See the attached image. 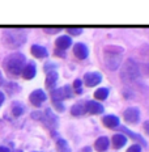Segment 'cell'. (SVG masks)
Wrapping results in <instances>:
<instances>
[{
	"mask_svg": "<svg viewBox=\"0 0 149 152\" xmlns=\"http://www.w3.org/2000/svg\"><path fill=\"white\" fill-rule=\"evenodd\" d=\"M58 77L59 76L56 71H49L47 72V77H46V87L50 88V89H54L56 81H58Z\"/></svg>",
	"mask_w": 149,
	"mask_h": 152,
	"instance_id": "16",
	"label": "cell"
},
{
	"mask_svg": "<svg viewBox=\"0 0 149 152\" xmlns=\"http://www.w3.org/2000/svg\"><path fill=\"white\" fill-rule=\"evenodd\" d=\"M85 110H86V109H85V106L82 105L81 102L80 104H75V105L71 107L72 115H76V117H77V115H82V114L85 113Z\"/></svg>",
	"mask_w": 149,
	"mask_h": 152,
	"instance_id": "19",
	"label": "cell"
},
{
	"mask_svg": "<svg viewBox=\"0 0 149 152\" xmlns=\"http://www.w3.org/2000/svg\"><path fill=\"white\" fill-rule=\"evenodd\" d=\"M73 54L78 59H85L89 54V50L85 46V43H76L73 46Z\"/></svg>",
	"mask_w": 149,
	"mask_h": 152,
	"instance_id": "9",
	"label": "cell"
},
{
	"mask_svg": "<svg viewBox=\"0 0 149 152\" xmlns=\"http://www.w3.org/2000/svg\"><path fill=\"white\" fill-rule=\"evenodd\" d=\"M73 92H72V88L69 85H65L63 88H58V89H52L51 91V97L54 102H62L64 99H68V97H72Z\"/></svg>",
	"mask_w": 149,
	"mask_h": 152,
	"instance_id": "5",
	"label": "cell"
},
{
	"mask_svg": "<svg viewBox=\"0 0 149 152\" xmlns=\"http://www.w3.org/2000/svg\"><path fill=\"white\" fill-rule=\"evenodd\" d=\"M127 152H141V147L139 144H134L127 150Z\"/></svg>",
	"mask_w": 149,
	"mask_h": 152,
	"instance_id": "26",
	"label": "cell"
},
{
	"mask_svg": "<svg viewBox=\"0 0 149 152\" xmlns=\"http://www.w3.org/2000/svg\"><path fill=\"white\" fill-rule=\"evenodd\" d=\"M37 74V68H36V64L34 63H28L25 64V67L23 69V76L28 80H31V79L36 76Z\"/></svg>",
	"mask_w": 149,
	"mask_h": 152,
	"instance_id": "12",
	"label": "cell"
},
{
	"mask_svg": "<svg viewBox=\"0 0 149 152\" xmlns=\"http://www.w3.org/2000/svg\"><path fill=\"white\" fill-rule=\"evenodd\" d=\"M54 105H55L56 107H58V109L60 110V112H63V110H64V105H63L62 102H54Z\"/></svg>",
	"mask_w": 149,
	"mask_h": 152,
	"instance_id": "28",
	"label": "cell"
},
{
	"mask_svg": "<svg viewBox=\"0 0 149 152\" xmlns=\"http://www.w3.org/2000/svg\"><path fill=\"white\" fill-rule=\"evenodd\" d=\"M123 117H124V119L127 122L137 123L139 119H140V110H139L137 107H128V109L124 110Z\"/></svg>",
	"mask_w": 149,
	"mask_h": 152,
	"instance_id": "7",
	"label": "cell"
},
{
	"mask_svg": "<svg viewBox=\"0 0 149 152\" xmlns=\"http://www.w3.org/2000/svg\"><path fill=\"white\" fill-rule=\"evenodd\" d=\"M103 125L109 129H114L119 126V118L116 115H113V114H109V115H105L102 119Z\"/></svg>",
	"mask_w": 149,
	"mask_h": 152,
	"instance_id": "13",
	"label": "cell"
},
{
	"mask_svg": "<svg viewBox=\"0 0 149 152\" xmlns=\"http://www.w3.org/2000/svg\"><path fill=\"white\" fill-rule=\"evenodd\" d=\"M84 152H90V147L89 148H84Z\"/></svg>",
	"mask_w": 149,
	"mask_h": 152,
	"instance_id": "32",
	"label": "cell"
},
{
	"mask_svg": "<svg viewBox=\"0 0 149 152\" xmlns=\"http://www.w3.org/2000/svg\"><path fill=\"white\" fill-rule=\"evenodd\" d=\"M46 99H47V96H46V93L42 89H37V91L31 92L30 96H29L30 102L33 104L34 106H41L46 101Z\"/></svg>",
	"mask_w": 149,
	"mask_h": 152,
	"instance_id": "6",
	"label": "cell"
},
{
	"mask_svg": "<svg viewBox=\"0 0 149 152\" xmlns=\"http://www.w3.org/2000/svg\"><path fill=\"white\" fill-rule=\"evenodd\" d=\"M82 81L80 80V79H76V80L73 81V88H75V92H77V93H81L82 92Z\"/></svg>",
	"mask_w": 149,
	"mask_h": 152,
	"instance_id": "24",
	"label": "cell"
},
{
	"mask_svg": "<svg viewBox=\"0 0 149 152\" xmlns=\"http://www.w3.org/2000/svg\"><path fill=\"white\" fill-rule=\"evenodd\" d=\"M45 114H46V118H47V125H49L50 127L54 129L56 125H58V119H56V117L54 115L52 112H51L50 109H47Z\"/></svg>",
	"mask_w": 149,
	"mask_h": 152,
	"instance_id": "18",
	"label": "cell"
},
{
	"mask_svg": "<svg viewBox=\"0 0 149 152\" xmlns=\"http://www.w3.org/2000/svg\"><path fill=\"white\" fill-rule=\"evenodd\" d=\"M16 152H23V151H16Z\"/></svg>",
	"mask_w": 149,
	"mask_h": 152,
	"instance_id": "34",
	"label": "cell"
},
{
	"mask_svg": "<svg viewBox=\"0 0 149 152\" xmlns=\"http://www.w3.org/2000/svg\"><path fill=\"white\" fill-rule=\"evenodd\" d=\"M55 43H56V46H58V50L64 51V50H67L68 47L72 45V39H71V37H68V36H62L56 39Z\"/></svg>",
	"mask_w": 149,
	"mask_h": 152,
	"instance_id": "11",
	"label": "cell"
},
{
	"mask_svg": "<svg viewBox=\"0 0 149 152\" xmlns=\"http://www.w3.org/2000/svg\"><path fill=\"white\" fill-rule=\"evenodd\" d=\"M120 130H122L123 132H126V134L128 135V137H131L132 139H135V140H140L142 144H145V140H144V139H142V138L140 137V135H137V134H134V132H132L131 130H128L127 127H124V126H120Z\"/></svg>",
	"mask_w": 149,
	"mask_h": 152,
	"instance_id": "21",
	"label": "cell"
},
{
	"mask_svg": "<svg viewBox=\"0 0 149 152\" xmlns=\"http://www.w3.org/2000/svg\"><path fill=\"white\" fill-rule=\"evenodd\" d=\"M30 51L37 58H46L47 56V50L43 46H39V45H33Z\"/></svg>",
	"mask_w": 149,
	"mask_h": 152,
	"instance_id": "17",
	"label": "cell"
},
{
	"mask_svg": "<svg viewBox=\"0 0 149 152\" xmlns=\"http://www.w3.org/2000/svg\"><path fill=\"white\" fill-rule=\"evenodd\" d=\"M3 83V77H1V74H0V84Z\"/></svg>",
	"mask_w": 149,
	"mask_h": 152,
	"instance_id": "33",
	"label": "cell"
},
{
	"mask_svg": "<svg viewBox=\"0 0 149 152\" xmlns=\"http://www.w3.org/2000/svg\"><path fill=\"white\" fill-rule=\"evenodd\" d=\"M109 144H110L109 138L107 137H101V138H98L96 140L94 147H96V150L98 152H103V151H106L107 148H109Z\"/></svg>",
	"mask_w": 149,
	"mask_h": 152,
	"instance_id": "15",
	"label": "cell"
},
{
	"mask_svg": "<svg viewBox=\"0 0 149 152\" xmlns=\"http://www.w3.org/2000/svg\"><path fill=\"white\" fill-rule=\"evenodd\" d=\"M4 93H3V92H0V106L3 105V102H4Z\"/></svg>",
	"mask_w": 149,
	"mask_h": 152,
	"instance_id": "30",
	"label": "cell"
},
{
	"mask_svg": "<svg viewBox=\"0 0 149 152\" xmlns=\"http://www.w3.org/2000/svg\"><path fill=\"white\" fill-rule=\"evenodd\" d=\"M58 150H59V152H71L68 144L65 143V140H63V139H59L58 140Z\"/></svg>",
	"mask_w": 149,
	"mask_h": 152,
	"instance_id": "22",
	"label": "cell"
},
{
	"mask_svg": "<svg viewBox=\"0 0 149 152\" xmlns=\"http://www.w3.org/2000/svg\"><path fill=\"white\" fill-rule=\"evenodd\" d=\"M4 41L9 47H18L26 42V34L21 29H9L4 33Z\"/></svg>",
	"mask_w": 149,
	"mask_h": 152,
	"instance_id": "4",
	"label": "cell"
},
{
	"mask_svg": "<svg viewBox=\"0 0 149 152\" xmlns=\"http://www.w3.org/2000/svg\"><path fill=\"white\" fill-rule=\"evenodd\" d=\"M0 152H11V151H9L7 147H1V145H0Z\"/></svg>",
	"mask_w": 149,
	"mask_h": 152,
	"instance_id": "31",
	"label": "cell"
},
{
	"mask_svg": "<svg viewBox=\"0 0 149 152\" xmlns=\"http://www.w3.org/2000/svg\"><path fill=\"white\" fill-rule=\"evenodd\" d=\"M85 109L92 114H101V113H103L105 107L101 105L100 102H97V101H88Z\"/></svg>",
	"mask_w": 149,
	"mask_h": 152,
	"instance_id": "10",
	"label": "cell"
},
{
	"mask_svg": "<svg viewBox=\"0 0 149 152\" xmlns=\"http://www.w3.org/2000/svg\"><path fill=\"white\" fill-rule=\"evenodd\" d=\"M144 130L147 131V134H149V121H145L144 122Z\"/></svg>",
	"mask_w": 149,
	"mask_h": 152,
	"instance_id": "29",
	"label": "cell"
},
{
	"mask_svg": "<svg viewBox=\"0 0 149 152\" xmlns=\"http://www.w3.org/2000/svg\"><path fill=\"white\" fill-rule=\"evenodd\" d=\"M25 63H26L25 56L21 53H16V54H11L9 56H7V59L4 61V67L9 74L20 75V74H23Z\"/></svg>",
	"mask_w": 149,
	"mask_h": 152,
	"instance_id": "3",
	"label": "cell"
},
{
	"mask_svg": "<svg viewBox=\"0 0 149 152\" xmlns=\"http://www.w3.org/2000/svg\"><path fill=\"white\" fill-rule=\"evenodd\" d=\"M60 30H62V28H47L46 29L47 33H58Z\"/></svg>",
	"mask_w": 149,
	"mask_h": 152,
	"instance_id": "27",
	"label": "cell"
},
{
	"mask_svg": "<svg viewBox=\"0 0 149 152\" xmlns=\"http://www.w3.org/2000/svg\"><path fill=\"white\" fill-rule=\"evenodd\" d=\"M82 28H68V34L71 36H78V34L82 33Z\"/></svg>",
	"mask_w": 149,
	"mask_h": 152,
	"instance_id": "25",
	"label": "cell"
},
{
	"mask_svg": "<svg viewBox=\"0 0 149 152\" xmlns=\"http://www.w3.org/2000/svg\"><path fill=\"white\" fill-rule=\"evenodd\" d=\"M122 53L123 50L119 49L116 46H110L105 49V54H103V61H105V66L111 71L118 69V67L122 63Z\"/></svg>",
	"mask_w": 149,
	"mask_h": 152,
	"instance_id": "2",
	"label": "cell"
},
{
	"mask_svg": "<svg viewBox=\"0 0 149 152\" xmlns=\"http://www.w3.org/2000/svg\"><path fill=\"white\" fill-rule=\"evenodd\" d=\"M84 81L88 87H96L102 81V75L100 72H88L84 76Z\"/></svg>",
	"mask_w": 149,
	"mask_h": 152,
	"instance_id": "8",
	"label": "cell"
},
{
	"mask_svg": "<svg viewBox=\"0 0 149 152\" xmlns=\"http://www.w3.org/2000/svg\"><path fill=\"white\" fill-rule=\"evenodd\" d=\"M111 143L114 145V148H122V147H124L126 143H127V137L126 135H123L122 132L120 134H115L114 137L111 138Z\"/></svg>",
	"mask_w": 149,
	"mask_h": 152,
	"instance_id": "14",
	"label": "cell"
},
{
	"mask_svg": "<svg viewBox=\"0 0 149 152\" xmlns=\"http://www.w3.org/2000/svg\"><path fill=\"white\" fill-rule=\"evenodd\" d=\"M140 77L139 64L134 59H127L120 67V79L124 84H132Z\"/></svg>",
	"mask_w": 149,
	"mask_h": 152,
	"instance_id": "1",
	"label": "cell"
},
{
	"mask_svg": "<svg viewBox=\"0 0 149 152\" xmlns=\"http://www.w3.org/2000/svg\"><path fill=\"white\" fill-rule=\"evenodd\" d=\"M12 112H13V114H15L16 117L21 115V114L24 113V106L21 105V104H17V102H16L15 105H13V110H12Z\"/></svg>",
	"mask_w": 149,
	"mask_h": 152,
	"instance_id": "23",
	"label": "cell"
},
{
	"mask_svg": "<svg viewBox=\"0 0 149 152\" xmlns=\"http://www.w3.org/2000/svg\"><path fill=\"white\" fill-rule=\"evenodd\" d=\"M107 96H109V89L107 88H98V89L94 92V97L97 100H106Z\"/></svg>",
	"mask_w": 149,
	"mask_h": 152,
	"instance_id": "20",
	"label": "cell"
}]
</instances>
